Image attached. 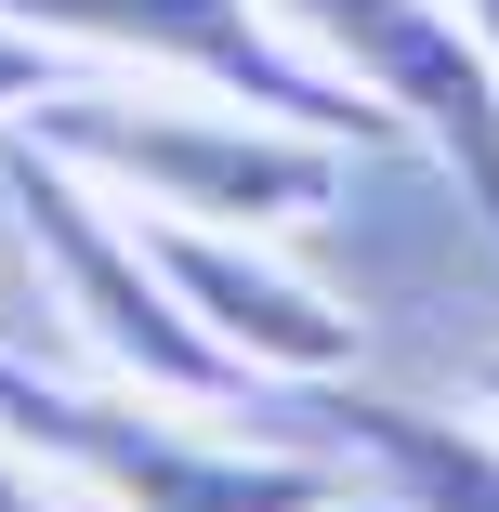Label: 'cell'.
Returning a JSON list of instances; mask_svg holds the SVG:
<instances>
[{
	"instance_id": "obj_6",
	"label": "cell",
	"mask_w": 499,
	"mask_h": 512,
	"mask_svg": "<svg viewBox=\"0 0 499 512\" xmlns=\"http://www.w3.org/2000/svg\"><path fill=\"white\" fill-rule=\"evenodd\" d=\"M132 237H145V263L171 276V302H184L250 381H342V368H355V316H342L316 276H289L276 250H250V237H224V224H171V211H132Z\"/></svg>"
},
{
	"instance_id": "obj_1",
	"label": "cell",
	"mask_w": 499,
	"mask_h": 512,
	"mask_svg": "<svg viewBox=\"0 0 499 512\" xmlns=\"http://www.w3.org/2000/svg\"><path fill=\"white\" fill-rule=\"evenodd\" d=\"M211 407H171L132 381H53L27 355H0V434H14L79 512H329L355 499V460L316 447H250L237 434H197Z\"/></svg>"
},
{
	"instance_id": "obj_12",
	"label": "cell",
	"mask_w": 499,
	"mask_h": 512,
	"mask_svg": "<svg viewBox=\"0 0 499 512\" xmlns=\"http://www.w3.org/2000/svg\"><path fill=\"white\" fill-rule=\"evenodd\" d=\"M486 407H499V368H486Z\"/></svg>"
},
{
	"instance_id": "obj_9",
	"label": "cell",
	"mask_w": 499,
	"mask_h": 512,
	"mask_svg": "<svg viewBox=\"0 0 499 512\" xmlns=\"http://www.w3.org/2000/svg\"><path fill=\"white\" fill-rule=\"evenodd\" d=\"M0 512H79V499H66V486H53V473H40L14 434H0Z\"/></svg>"
},
{
	"instance_id": "obj_2",
	"label": "cell",
	"mask_w": 499,
	"mask_h": 512,
	"mask_svg": "<svg viewBox=\"0 0 499 512\" xmlns=\"http://www.w3.org/2000/svg\"><path fill=\"white\" fill-rule=\"evenodd\" d=\"M40 145L66 171H106L132 184V211L171 224H224V237H289L342 197V145L303 119H263V106H119V92H53Z\"/></svg>"
},
{
	"instance_id": "obj_8",
	"label": "cell",
	"mask_w": 499,
	"mask_h": 512,
	"mask_svg": "<svg viewBox=\"0 0 499 512\" xmlns=\"http://www.w3.org/2000/svg\"><path fill=\"white\" fill-rule=\"evenodd\" d=\"M53 92H66V79H53V40H40V27H14V14H0V119H40Z\"/></svg>"
},
{
	"instance_id": "obj_10",
	"label": "cell",
	"mask_w": 499,
	"mask_h": 512,
	"mask_svg": "<svg viewBox=\"0 0 499 512\" xmlns=\"http://www.w3.org/2000/svg\"><path fill=\"white\" fill-rule=\"evenodd\" d=\"M460 27H473V40H486V53H499V0H460Z\"/></svg>"
},
{
	"instance_id": "obj_7",
	"label": "cell",
	"mask_w": 499,
	"mask_h": 512,
	"mask_svg": "<svg viewBox=\"0 0 499 512\" xmlns=\"http://www.w3.org/2000/svg\"><path fill=\"white\" fill-rule=\"evenodd\" d=\"M342 421H355L342 434L355 473L394 512H499V421H447V407H394V394H355Z\"/></svg>"
},
{
	"instance_id": "obj_3",
	"label": "cell",
	"mask_w": 499,
	"mask_h": 512,
	"mask_svg": "<svg viewBox=\"0 0 499 512\" xmlns=\"http://www.w3.org/2000/svg\"><path fill=\"white\" fill-rule=\"evenodd\" d=\"M0 197H14V224H27V250H40V276H53V302H66V329L92 342V368L106 381H132V394H171V407H211V421H263V381L211 342L171 302V276L145 263V237L132 224H106V197H92L40 132L0 158Z\"/></svg>"
},
{
	"instance_id": "obj_4",
	"label": "cell",
	"mask_w": 499,
	"mask_h": 512,
	"mask_svg": "<svg viewBox=\"0 0 499 512\" xmlns=\"http://www.w3.org/2000/svg\"><path fill=\"white\" fill-rule=\"evenodd\" d=\"M263 14L394 132H421L473 197V224L499 237V53L460 27V0H263Z\"/></svg>"
},
{
	"instance_id": "obj_11",
	"label": "cell",
	"mask_w": 499,
	"mask_h": 512,
	"mask_svg": "<svg viewBox=\"0 0 499 512\" xmlns=\"http://www.w3.org/2000/svg\"><path fill=\"white\" fill-rule=\"evenodd\" d=\"M329 512H394V499H381V486H355V499H329Z\"/></svg>"
},
{
	"instance_id": "obj_5",
	"label": "cell",
	"mask_w": 499,
	"mask_h": 512,
	"mask_svg": "<svg viewBox=\"0 0 499 512\" xmlns=\"http://www.w3.org/2000/svg\"><path fill=\"white\" fill-rule=\"evenodd\" d=\"M0 14L40 27V40H92V53H132V66H184L197 92L263 106V119H303V132H394L381 106H355V92L263 14V0H0Z\"/></svg>"
}]
</instances>
